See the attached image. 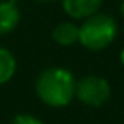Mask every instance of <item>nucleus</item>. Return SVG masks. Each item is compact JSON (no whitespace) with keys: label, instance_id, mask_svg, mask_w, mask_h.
<instances>
[{"label":"nucleus","instance_id":"1","mask_svg":"<svg viewBox=\"0 0 124 124\" xmlns=\"http://www.w3.org/2000/svg\"><path fill=\"white\" fill-rule=\"evenodd\" d=\"M75 77L64 67H51L38 75L35 92L43 103L54 108L69 105L75 97Z\"/></svg>","mask_w":124,"mask_h":124},{"label":"nucleus","instance_id":"2","mask_svg":"<svg viewBox=\"0 0 124 124\" xmlns=\"http://www.w3.org/2000/svg\"><path fill=\"white\" fill-rule=\"evenodd\" d=\"M118 33V24L115 18L105 13H94L88 16L80 26V43L86 49L100 51L113 43Z\"/></svg>","mask_w":124,"mask_h":124},{"label":"nucleus","instance_id":"3","mask_svg":"<svg viewBox=\"0 0 124 124\" xmlns=\"http://www.w3.org/2000/svg\"><path fill=\"white\" fill-rule=\"evenodd\" d=\"M111 88L108 81L102 77L89 75L75 83V97L88 107H102L108 102Z\"/></svg>","mask_w":124,"mask_h":124},{"label":"nucleus","instance_id":"4","mask_svg":"<svg viewBox=\"0 0 124 124\" xmlns=\"http://www.w3.org/2000/svg\"><path fill=\"white\" fill-rule=\"evenodd\" d=\"M103 0H62V8L73 19H86L97 13Z\"/></svg>","mask_w":124,"mask_h":124},{"label":"nucleus","instance_id":"5","mask_svg":"<svg viewBox=\"0 0 124 124\" xmlns=\"http://www.w3.org/2000/svg\"><path fill=\"white\" fill-rule=\"evenodd\" d=\"M21 21V11L16 2H0V35H7L18 27Z\"/></svg>","mask_w":124,"mask_h":124},{"label":"nucleus","instance_id":"6","mask_svg":"<svg viewBox=\"0 0 124 124\" xmlns=\"http://www.w3.org/2000/svg\"><path fill=\"white\" fill-rule=\"evenodd\" d=\"M51 37L61 46H72V45L78 43V40H80V26L70 21L61 22L53 29Z\"/></svg>","mask_w":124,"mask_h":124},{"label":"nucleus","instance_id":"7","mask_svg":"<svg viewBox=\"0 0 124 124\" xmlns=\"http://www.w3.org/2000/svg\"><path fill=\"white\" fill-rule=\"evenodd\" d=\"M16 73V57L15 54L7 49L0 48V86L11 80Z\"/></svg>","mask_w":124,"mask_h":124},{"label":"nucleus","instance_id":"8","mask_svg":"<svg viewBox=\"0 0 124 124\" xmlns=\"http://www.w3.org/2000/svg\"><path fill=\"white\" fill-rule=\"evenodd\" d=\"M10 124H43L37 116H32V115H16L13 119H11Z\"/></svg>","mask_w":124,"mask_h":124},{"label":"nucleus","instance_id":"9","mask_svg":"<svg viewBox=\"0 0 124 124\" xmlns=\"http://www.w3.org/2000/svg\"><path fill=\"white\" fill-rule=\"evenodd\" d=\"M119 11H121V16H123V19H124V0L121 2V7H119Z\"/></svg>","mask_w":124,"mask_h":124},{"label":"nucleus","instance_id":"10","mask_svg":"<svg viewBox=\"0 0 124 124\" xmlns=\"http://www.w3.org/2000/svg\"><path fill=\"white\" fill-rule=\"evenodd\" d=\"M119 59H121V64L124 65V48L121 49V54H119Z\"/></svg>","mask_w":124,"mask_h":124},{"label":"nucleus","instance_id":"11","mask_svg":"<svg viewBox=\"0 0 124 124\" xmlns=\"http://www.w3.org/2000/svg\"><path fill=\"white\" fill-rule=\"evenodd\" d=\"M35 2H40V3H48V2H53V0H35Z\"/></svg>","mask_w":124,"mask_h":124},{"label":"nucleus","instance_id":"12","mask_svg":"<svg viewBox=\"0 0 124 124\" xmlns=\"http://www.w3.org/2000/svg\"><path fill=\"white\" fill-rule=\"evenodd\" d=\"M11 2H16V0H11Z\"/></svg>","mask_w":124,"mask_h":124}]
</instances>
